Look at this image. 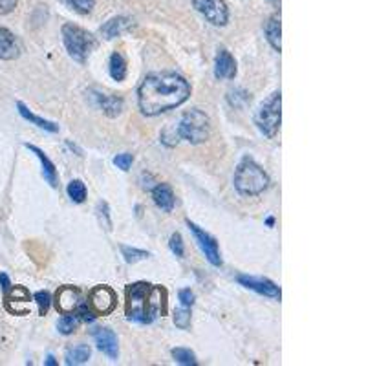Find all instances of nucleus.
I'll list each match as a JSON object with an SVG mask.
<instances>
[{
	"label": "nucleus",
	"instance_id": "obj_11",
	"mask_svg": "<svg viewBox=\"0 0 366 366\" xmlns=\"http://www.w3.org/2000/svg\"><path fill=\"white\" fill-rule=\"evenodd\" d=\"M237 280L244 287H247V289H253V292H256L259 295H264V297L278 299V301H280V297H282L280 287H278L275 282H271L269 278L249 277V275H238Z\"/></svg>",
	"mask_w": 366,
	"mask_h": 366
},
{
	"label": "nucleus",
	"instance_id": "obj_1",
	"mask_svg": "<svg viewBox=\"0 0 366 366\" xmlns=\"http://www.w3.org/2000/svg\"><path fill=\"white\" fill-rule=\"evenodd\" d=\"M190 84L174 72H156L143 79L138 90L139 110L145 116H159L189 99Z\"/></svg>",
	"mask_w": 366,
	"mask_h": 366
},
{
	"label": "nucleus",
	"instance_id": "obj_4",
	"mask_svg": "<svg viewBox=\"0 0 366 366\" xmlns=\"http://www.w3.org/2000/svg\"><path fill=\"white\" fill-rule=\"evenodd\" d=\"M176 132L180 139H185L192 145H200L207 141L209 132H211V121H209L207 114L198 108L185 112L181 116L180 123L176 126Z\"/></svg>",
	"mask_w": 366,
	"mask_h": 366
},
{
	"label": "nucleus",
	"instance_id": "obj_30",
	"mask_svg": "<svg viewBox=\"0 0 366 366\" xmlns=\"http://www.w3.org/2000/svg\"><path fill=\"white\" fill-rule=\"evenodd\" d=\"M169 247H171V251L178 259L183 256V249H185V247H183V238H181L180 233H172L171 240H169Z\"/></svg>",
	"mask_w": 366,
	"mask_h": 366
},
{
	"label": "nucleus",
	"instance_id": "obj_5",
	"mask_svg": "<svg viewBox=\"0 0 366 366\" xmlns=\"http://www.w3.org/2000/svg\"><path fill=\"white\" fill-rule=\"evenodd\" d=\"M60 33H63V42H65L70 57L77 60V63H84L90 51L96 48V39H93L92 33H89L81 26L65 24Z\"/></svg>",
	"mask_w": 366,
	"mask_h": 366
},
{
	"label": "nucleus",
	"instance_id": "obj_27",
	"mask_svg": "<svg viewBox=\"0 0 366 366\" xmlns=\"http://www.w3.org/2000/svg\"><path fill=\"white\" fill-rule=\"evenodd\" d=\"M77 325H79V319L75 315H63L59 319L57 328H59V332L63 335H72L77 329Z\"/></svg>",
	"mask_w": 366,
	"mask_h": 366
},
{
	"label": "nucleus",
	"instance_id": "obj_15",
	"mask_svg": "<svg viewBox=\"0 0 366 366\" xmlns=\"http://www.w3.org/2000/svg\"><path fill=\"white\" fill-rule=\"evenodd\" d=\"M26 149H30L33 154H35V156H37L39 162H41V165H42V178H44V180H46L48 183L53 187V189H55V187L59 185V176H57V169H55V165H53V162H51V159L48 158L46 154L42 152L39 147H35V145L26 143Z\"/></svg>",
	"mask_w": 366,
	"mask_h": 366
},
{
	"label": "nucleus",
	"instance_id": "obj_25",
	"mask_svg": "<svg viewBox=\"0 0 366 366\" xmlns=\"http://www.w3.org/2000/svg\"><path fill=\"white\" fill-rule=\"evenodd\" d=\"M60 2H63L66 8L77 11V13L81 15L90 13V11L96 8V0H60Z\"/></svg>",
	"mask_w": 366,
	"mask_h": 366
},
{
	"label": "nucleus",
	"instance_id": "obj_14",
	"mask_svg": "<svg viewBox=\"0 0 366 366\" xmlns=\"http://www.w3.org/2000/svg\"><path fill=\"white\" fill-rule=\"evenodd\" d=\"M20 51L22 46L19 39L15 37L10 30L0 26V60H15L20 55Z\"/></svg>",
	"mask_w": 366,
	"mask_h": 366
},
{
	"label": "nucleus",
	"instance_id": "obj_26",
	"mask_svg": "<svg viewBox=\"0 0 366 366\" xmlns=\"http://www.w3.org/2000/svg\"><path fill=\"white\" fill-rule=\"evenodd\" d=\"M121 253H123V259H125L126 264H136V262H141V260L149 259V253L147 251L136 249V247L121 246Z\"/></svg>",
	"mask_w": 366,
	"mask_h": 366
},
{
	"label": "nucleus",
	"instance_id": "obj_32",
	"mask_svg": "<svg viewBox=\"0 0 366 366\" xmlns=\"http://www.w3.org/2000/svg\"><path fill=\"white\" fill-rule=\"evenodd\" d=\"M178 297H180L181 301V306L190 308L195 304V293L190 292V289H181V292L178 293Z\"/></svg>",
	"mask_w": 366,
	"mask_h": 366
},
{
	"label": "nucleus",
	"instance_id": "obj_10",
	"mask_svg": "<svg viewBox=\"0 0 366 366\" xmlns=\"http://www.w3.org/2000/svg\"><path fill=\"white\" fill-rule=\"evenodd\" d=\"M187 226H189L190 233L195 235L196 244H198V247L205 255V259H207L213 266H216V268L218 266H222V256H220V247H218V242L214 240L209 233H205L204 229H200L196 223L190 222V220H187Z\"/></svg>",
	"mask_w": 366,
	"mask_h": 366
},
{
	"label": "nucleus",
	"instance_id": "obj_6",
	"mask_svg": "<svg viewBox=\"0 0 366 366\" xmlns=\"http://www.w3.org/2000/svg\"><path fill=\"white\" fill-rule=\"evenodd\" d=\"M282 123V93L273 92L266 99L256 114V125L268 138H275Z\"/></svg>",
	"mask_w": 366,
	"mask_h": 366
},
{
	"label": "nucleus",
	"instance_id": "obj_19",
	"mask_svg": "<svg viewBox=\"0 0 366 366\" xmlns=\"http://www.w3.org/2000/svg\"><path fill=\"white\" fill-rule=\"evenodd\" d=\"M282 28H280V15H273L266 22V39L271 44V48L277 51H282Z\"/></svg>",
	"mask_w": 366,
	"mask_h": 366
},
{
	"label": "nucleus",
	"instance_id": "obj_36",
	"mask_svg": "<svg viewBox=\"0 0 366 366\" xmlns=\"http://www.w3.org/2000/svg\"><path fill=\"white\" fill-rule=\"evenodd\" d=\"M46 365H48V366H55V365H57L55 357H53V355H48V359H46Z\"/></svg>",
	"mask_w": 366,
	"mask_h": 366
},
{
	"label": "nucleus",
	"instance_id": "obj_37",
	"mask_svg": "<svg viewBox=\"0 0 366 366\" xmlns=\"http://www.w3.org/2000/svg\"><path fill=\"white\" fill-rule=\"evenodd\" d=\"M269 2H271V4H278V6H280V0H269Z\"/></svg>",
	"mask_w": 366,
	"mask_h": 366
},
{
	"label": "nucleus",
	"instance_id": "obj_35",
	"mask_svg": "<svg viewBox=\"0 0 366 366\" xmlns=\"http://www.w3.org/2000/svg\"><path fill=\"white\" fill-rule=\"evenodd\" d=\"M0 286H2L4 293L8 292V289H10V287H11L10 278H8V275H6V273H0Z\"/></svg>",
	"mask_w": 366,
	"mask_h": 366
},
{
	"label": "nucleus",
	"instance_id": "obj_34",
	"mask_svg": "<svg viewBox=\"0 0 366 366\" xmlns=\"http://www.w3.org/2000/svg\"><path fill=\"white\" fill-rule=\"evenodd\" d=\"M19 0H0V15H8L15 10Z\"/></svg>",
	"mask_w": 366,
	"mask_h": 366
},
{
	"label": "nucleus",
	"instance_id": "obj_31",
	"mask_svg": "<svg viewBox=\"0 0 366 366\" xmlns=\"http://www.w3.org/2000/svg\"><path fill=\"white\" fill-rule=\"evenodd\" d=\"M132 162H134V156L132 154H117L116 158H114V165H116L117 169H121V171H130V167H132Z\"/></svg>",
	"mask_w": 366,
	"mask_h": 366
},
{
	"label": "nucleus",
	"instance_id": "obj_24",
	"mask_svg": "<svg viewBox=\"0 0 366 366\" xmlns=\"http://www.w3.org/2000/svg\"><path fill=\"white\" fill-rule=\"evenodd\" d=\"M172 357H174V361L180 362V365H185V366L198 365V359H196L195 352H190L189 348H174V350H172Z\"/></svg>",
	"mask_w": 366,
	"mask_h": 366
},
{
	"label": "nucleus",
	"instance_id": "obj_8",
	"mask_svg": "<svg viewBox=\"0 0 366 366\" xmlns=\"http://www.w3.org/2000/svg\"><path fill=\"white\" fill-rule=\"evenodd\" d=\"M89 306L96 315H110L117 306L116 292L108 286H96L89 295Z\"/></svg>",
	"mask_w": 366,
	"mask_h": 366
},
{
	"label": "nucleus",
	"instance_id": "obj_2",
	"mask_svg": "<svg viewBox=\"0 0 366 366\" xmlns=\"http://www.w3.org/2000/svg\"><path fill=\"white\" fill-rule=\"evenodd\" d=\"M126 319L138 325H150L167 313V289L149 282H134L125 292Z\"/></svg>",
	"mask_w": 366,
	"mask_h": 366
},
{
	"label": "nucleus",
	"instance_id": "obj_28",
	"mask_svg": "<svg viewBox=\"0 0 366 366\" xmlns=\"http://www.w3.org/2000/svg\"><path fill=\"white\" fill-rule=\"evenodd\" d=\"M174 325L181 329H187L190 326V310L185 306H181L180 310L174 311Z\"/></svg>",
	"mask_w": 366,
	"mask_h": 366
},
{
	"label": "nucleus",
	"instance_id": "obj_16",
	"mask_svg": "<svg viewBox=\"0 0 366 366\" xmlns=\"http://www.w3.org/2000/svg\"><path fill=\"white\" fill-rule=\"evenodd\" d=\"M130 28H132V20L129 17H114V19L107 20V22L103 24L99 32H101V35L107 41H112V39H116L121 33L129 32Z\"/></svg>",
	"mask_w": 366,
	"mask_h": 366
},
{
	"label": "nucleus",
	"instance_id": "obj_21",
	"mask_svg": "<svg viewBox=\"0 0 366 366\" xmlns=\"http://www.w3.org/2000/svg\"><path fill=\"white\" fill-rule=\"evenodd\" d=\"M17 108H19V114L24 117V119L30 121V123H33V125H37L39 129H44V130H48V132H57V130H59V126H57L55 123L42 119V117L35 116L33 112H30V108L26 107L24 103H17Z\"/></svg>",
	"mask_w": 366,
	"mask_h": 366
},
{
	"label": "nucleus",
	"instance_id": "obj_33",
	"mask_svg": "<svg viewBox=\"0 0 366 366\" xmlns=\"http://www.w3.org/2000/svg\"><path fill=\"white\" fill-rule=\"evenodd\" d=\"M98 211H99V218H101V222L105 220V228L110 229L112 222H110V218H108V205L105 204V202H101V204L98 205Z\"/></svg>",
	"mask_w": 366,
	"mask_h": 366
},
{
	"label": "nucleus",
	"instance_id": "obj_13",
	"mask_svg": "<svg viewBox=\"0 0 366 366\" xmlns=\"http://www.w3.org/2000/svg\"><path fill=\"white\" fill-rule=\"evenodd\" d=\"M235 75H237V60L226 48H222L214 60V77L216 79H235Z\"/></svg>",
	"mask_w": 366,
	"mask_h": 366
},
{
	"label": "nucleus",
	"instance_id": "obj_7",
	"mask_svg": "<svg viewBox=\"0 0 366 366\" xmlns=\"http://www.w3.org/2000/svg\"><path fill=\"white\" fill-rule=\"evenodd\" d=\"M86 302L83 299L79 287L63 286L55 293V308L63 315H77V311L84 306Z\"/></svg>",
	"mask_w": 366,
	"mask_h": 366
},
{
	"label": "nucleus",
	"instance_id": "obj_17",
	"mask_svg": "<svg viewBox=\"0 0 366 366\" xmlns=\"http://www.w3.org/2000/svg\"><path fill=\"white\" fill-rule=\"evenodd\" d=\"M93 99L98 103V107L101 108L108 117L119 116L121 110H123V99L116 98V96H108V93L93 92Z\"/></svg>",
	"mask_w": 366,
	"mask_h": 366
},
{
	"label": "nucleus",
	"instance_id": "obj_18",
	"mask_svg": "<svg viewBox=\"0 0 366 366\" xmlns=\"http://www.w3.org/2000/svg\"><path fill=\"white\" fill-rule=\"evenodd\" d=\"M152 198L154 204L158 205L162 211H165V213H171L172 209H174V192H172L171 185H167V183H158V185L154 187Z\"/></svg>",
	"mask_w": 366,
	"mask_h": 366
},
{
	"label": "nucleus",
	"instance_id": "obj_22",
	"mask_svg": "<svg viewBox=\"0 0 366 366\" xmlns=\"http://www.w3.org/2000/svg\"><path fill=\"white\" fill-rule=\"evenodd\" d=\"M108 72L114 81H123L126 77V60L121 53H112L108 63Z\"/></svg>",
	"mask_w": 366,
	"mask_h": 366
},
{
	"label": "nucleus",
	"instance_id": "obj_23",
	"mask_svg": "<svg viewBox=\"0 0 366 366\" xmlns=\"http://www.w3.org/2000/svg\"><path fill=\"white\" fill-rule=\"evenodd\" d=\"M66 192H68L70 200H72L74 204H83L84 200H86V187H84V183L81 180L70 181Z\"/></svg>",
	"mask_w": 366,
	"mask_h": 366
},
{
	"label": "nucleus",
	"instance_id": "obj_3",
	"mask_svg": "<svg viewBox=\"0 0 366 366\" xmlns=\"http://www.w3.org/2000/svg\"><path fill=\"white\" fill-rule=\"evenodd\" d=\"M235 189L244 196H259L269 187L266 171L251 158H244L235 171Z\"/></svg>",
	"mask_w": 366,
	"mask_h": 366
},
{
	"label": "nucleus",
	"instance_id": "obj_12",
	"mask_svg": "<svg viewBox=\"0 0 366 366\" xmlns=\"http://www.w3.org/2000/svg\"><path fill=\"white\" fill-rule=\"evenodd\" d=\"M93 341L98 344V348L101 350L105 355H108L112 361H116L117 355H119V346H117V335L112 332L110 328H96L92 332Z\"/></svg>",
	"mask_w": 366,
	"mask_h": 366
},
{
	"label": "nucleus",
	"instance_id": "obj_9",
	"mask_svg": "<svg viewBox=\"0 0 366 366\" xmlns=\"http://www.w3.org/2000/svg\"><path fill=\"white\" fill-rule=\"evenodd\" d=\"M196 11L202 13L213 26H226L229 20V10L226 0H192Z\"/></svg>",
	"mask_w": 366,
	"mask_h": 366
},
{
	"label": "nucleus",
	"instance_id": "obj_20",
	"mask_svg": "<svg viewBox=\"0 0 366 366\" xmlns=\"http://www.w3.org/2000/svg\"><path fill=\"white\" fill-rule=\"evenodd\" d=\"M90 355H92V350H90V346H86V344H77V346H72L66 350L65 362L68 366L84 365V362H89Z\"/></svg>",
	"mask_w": 366,
	"mask_h": 366
},
{
	"label": "nucleus",
	"instance_id": "obj_29",
	"mask_svg": "<svg viewBox=\"0 0 366 366\" xmlns=\"http://www.w3.org/2000/svg\"><path fill=\"white\" fill-rule=\"evenodd\" d=\"M33 299H35V302H37L39 313H41V315H46L48 310H50V302H51L50 293H48V292H37Z\"/></svg>",
	"mask_w": 366,
	"mask_h": 366
}]
</instances>
